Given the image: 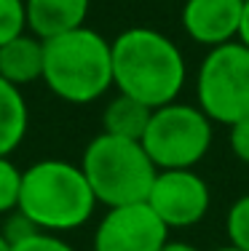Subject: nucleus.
<instances>
[{"label": "nucleus", "mask_w": 249, "mask_h": 251, "mask_svg": "<svg viewBox=\"0 0 249 251\" xmlns=\"http://www.w3.org/2000/svg\"><path fill=\"white\" fill-rule=\"evenodd\" d=\"M81 169L91 184L97 203H105L108 208L147 201L158 174L142 142L105 131L88 142Z\"/></svg>", "instance_id": "4"}, {"label": "nucleus", "mask_w": 249, "mask_h": 251, "mask_svg": "<svg viewBox=\"0 0 249 251\" xmlns=\"http://www.w3.org/2000/svg\"><path fill=\"white\" fill-rule=\"evenodd\" d=\"M230 150L241 163H249V115L230 126Z\"/></svg>", "instance_id": "19"}, {"label": "nucleus", "mask_w": 249, "mask_h": 251, "mask_svg": "<svg viewBox=\"0 0 249 251\" xmlns=\"http://www.w3.org/2000/svg\"><path fill=\"white\" fill-rule=\"evenodd\" d=\"M150 107L142 104V101L126 97V94H118L108 101L102 112V126L105 134L112 136H123V139H142L147 128V121H150Z\"/></svg>", "instance_id": "13"}, {"label": "nucleus", "mask_w": 249, "mask_h": 251, "mask_svg": "<svg viewBox=\"0 0 249 251\" xmlns=\"http://www.w3.org/2000/svg\"><path fill=\"white\" fill-rule=\"evenodd\" d=\"M11 251H75L64 238H59L56 232H35V235L25 238V241L14 243Z\"/></svg>", "instance_id": "17"}, {"label": "nucleus", "mask_w": 249, "mask_h": 251, "mask_svg": "<svg viewBox=\"0 0 249 251\" xmlns=\"http://www.w3.org/2000/svg\"><path fill=\"white\" fill-rule=\"evenodd\" d=\"M161 251H198V249L191 246V243H182V241H169Z\"/></svg>", "instance_id": "21"}, {"label": "nucleus", "mask_w": 249, "mask_h": 251, "mask_svg": "<svg viewBox=\"0 0 249 251\" xmlns=\"http://www.w3.org/2000/svg\"><path fill=\"white\" fill-rule=\"evenodd\" d=\"M239 43L249 49V0H244V11H241V27H239Z\"/></svg>", "instance_id": "20"}, {"label": "nucleus", "mask_w": 249, "mask_h": 251, "mask_svg": "<svg viewBox=\"0 0 249 251\" xmlns=\"http://www.w3.org/2000/svg\"><path fill=\"white\" fill-rule=\"evenodd\" d=\"M215 251H241V249H236V246H230V243H228V246H220V249H215Z\"/></svg>", "instance_id": "23"}, {"label": "nucleus", "mask_w": 249, "mask_h": 251, "mask_svg": "<svg viewBox=\"0 0 249 251\" xmlns=\"http://www.w3.org/2000/svg\"><path fill=\"white\" fill-rule=\"evenodd\" d=\"M244 0H185L182 29L198 46L217 49L239 40Z\"/></svg>", "instance_id": "9"}, {"label": "nucleus", "mask_w": 249, "mask_h": 251, "mask_svg": "<svg viewBox=\"0 0 249 251\" xmlns=\"http://www.w3.org/2000/svg\"><path fill=\"white\" fill-rule=\"evenodd\" d=\"M27 126L29 112L22 88L0 77V155H11L22 145Z\"/></svg>", "instance_id": "12"}, {"label": "nucleus", "mask_w": 249, "mask_h": 251, "mask_svg": "<svg viewBox=\"0 0 249 251\" xmlns=\"http://www.w3.org/2000/svg\"><path fill=\"white\" fill-rule=\"evenodd\" d=\"M225 230H228L230 246H236L241 251H249V193L241 195V198L228 208Z\"/></svg>", "instance_id": "15"}, {"label": "nucleus", "mask_w": 249, "mask_h": 251, "mask_svg": "<svg viewBox=\"0 0 249 251\" xmlns=\"http://www.w3.org/2000/svg\"><path fill=\"white\" fill-rule=\"evenodd\" d=\"M43 83L70 104H88L112 86V46L88 27L43 40Z\"/></svg>", "instance_id": "3"}, {"label": "nucleus", "mask_w": 249, "mask_h": 251, "mask_svg": "<svg viewBox=\"0 0 249 251\" xmlns=\"http://www.w3.org/2000/svg\"><path fill=\"white\" fill-rule=\"evenodd\" d=\"M0 77L19 88L43 80V40L25 32L0 46Z\"/></svg>", "instance_id": "11"}, {"label": "nucleus", "mask_w": 249, "mask_h": 251, "mask_svg": "<svg viewBox=\"0 0 249 251\" xmlns=\"http://www.w3.org/2000/svg\"><path fill=\"white\" fill-rule=\"evenodd\" d=\"M91 0H25L27 27L35 38L49 40L70 29L86 27Z\"/></svg>", "instance_id": "10"}, {"label": "nucleus", "mask_w": 249, "mask_h": 251, "mask_svg": "<svg viewBox=\"0 0 249 251\" xmlns=\"http://www.w3.org/2000/svg\"><path fill=\"white\" fill-rule=\"evenodd\" d=\"M212 121L198 104L156 107L142 134V147L156 163V169H193L212 147Z\"/></svg>", "instance_id": "5"}, {"label": "nucleus", "mask_w": 249, "mask_h": 251, "mask_svg": "<svg viewBox=\"0 0 249 251\" xmlns=\"http://www.w3.org/2000/svg\"><path fill=\"white\" fill-rule=\"evenodd\" d=\"M22 193V169H16L8 155H0V214H11L19 208Z\"/></svg>", "instance_id": "14"}, {"label": "nucleus", "mask_w": 249, "mask_h": 251, "mask_svg": "<svg viewBox=\"0 0 249 251\" xmlns=\"http://www.w3.org/2000/svg\"><path fill=\"white\" fill-rule=\"evenodd\" d=\"M94 208L97 198L81 166L49 158L22 171L19 211L27 214L38 230H78L91 219Z\"/></svg>", "instance_id": "2"}, {"label": "nucleus", "mask_w": 249, "mask_h": 251, "mask_svg": "<svg viewBox=\"0 0 249 251\" xmlns=\"http://www.w3.org/2000/svg\"><path fill=\"white\" fill-rule=\"evenodd\" d=\"M209 184L193 169H161L147 195V206L169 230L193 227L209 214Z\"/></svg>", "instance_id": "7"}, {"label": "nucleus", "mask_w": 249, "mask_h": 251, "mask_svg": "<svg viewBox=\"0 0 249 251\" xmlns=\"http://www.w3.org/2000/svg\"><path fill=\"white\" fill-rule=\"evenodd\" d=\"M35 232H40L38 225H35L27 214H22L19 208H16V211H11L8 217H5V225H3V230H0V235L14 246V243H19V241H25V238L35 235Z\"/></svg>", "instance_id": "18"}, {"label": "nucleus", "mask_w": 249, "mask_h": 251, "mask_svg": "<svg viewBox=\"0 0 249 251\" xmlns=\"http://www.w3.org/2000/svg\"><path fill=\"white\" fill-rule=\"evenodd\" d=\"M195 99L212 123L233 126L249 115V49L239 40L209 49L195 77Z\"/></svg>", "instance_id": "6"}, {"label": "nucleus", "mask_w": 249, "mask_h": 251, "mask_svg": "<svg viewBox=\"0 0 249 251\" xmlns=\"http://www.w3.org/2000/svg\"><path fill=\"white\" fill-rule=\"evenodd\" d=\"M166 243L169 227L147 201L108 208L94 232V251H161Z\"/></svg>", "instance_id": "8"}, {"label": "nucleus", "mask_w": 249, "mask_h": 251, "mask_svg": "<svg viewBox=\"0 0 249 251\" xmlns=\"http://www.w3.org/2000/svg\"><path fill=\"white\" fill-rule=\"evenodd\" d=\"M112 46V86L118 94L147 104L150 110L177 101L188 77L185 56L169 35L150 27H132Z\"/></svg>", "instance_id": "1"}, {"label": "nucleus", "mask_w": 249, "mask_h": 251, "mask_svg": "<svg viewBox=\"0 0 249 251\" xmlns=\"http://www.w3.org/2000/svg\"><path fill=\"white\" fill-rule=\"evenodd\" d=\"M0 251H11V243H8V241H5V238H3V235H0Z\"/></svg>", "instance_id": "22"}, {"label": "nucleus", "mask_w": 249, "mask_h": 251, "mask_svg": "<svg viewBox=\"0 0 249 251\" xmlns=\"http://www.w3.org/2000/svg\"><path fill=\"white\" fill-rule=\"evenodd\" d=\"M25 29H27L25 0H0V46L25 35Z\"/></svg>", "instance_id": "16"}]
</instances>
